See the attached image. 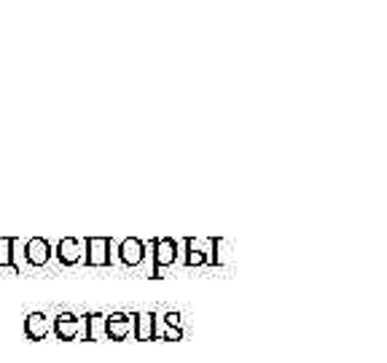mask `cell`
I'll use <instances>...</instances> for the list:
<instances>
[{
  "instance_id": "cell-13",
  "label": "cell",
  "mask_w": 387,
  "mask_h": 363,
  "mask_svg": "<svg viewBox=\"0 0 387 363\" xmlns=\"http://www.w3.org/2000/svg\"><path fill=\"white\" fill-rule=\"evenodd\" d=\"M0 269H9L14 272L11 266V237H0ZM16 275V272H14Z\"/></svg>"
},
{
  "instance_id": "cell-2",
  "label": "cell",
  "mask_w": 387,
  "mask_h": 363,
  "mask_svg": "<svg viewBox=\"0 0 387 363\" xmlns=\"http://www.w3.org/2000/svg\"><path fill=\"white\" fill-rule=\"evenodd\" d=\"M151 261H154L151 278L159 280V278H161V269H164V266H172L175 261H178V242L169 240V237H157V242H154V256H151Z\"/></svg>"
},
{
  "instance_id": "cell-9",
  "label": "cell",
  "mask_w": 387,
  "mask_h": 363,
  "mask_svg": "<svg viewBox=\"0 0 387 363\" xmlns=\"http://www.w3.org/2000/svg\"><path fill=\"white\" fill-rule=\"evenodd\" d=\"M48 334V317L43 312H30L24 317V337L30 342H41Z\"/></svg>"
},
{
  "instance_id": "cell-11",
  "label": "cell",
  "mask_w": 387,
  "mask_h": 363,
  "mask_svg": "<svg viewBox=\"0 0 387 363\" xmlns=\"http://www.w3.org/2000/svg\"><path fill=\"white\" fill-rule=\"evenodd\" d=\"M100 339H105V315H86V342H100Z\"/></svg>"
},
{
  "instance_id": "cell-10",
  "label": "cell",
  "mask_w": 387,
  "mask_h": 363,
  "mask_svg": "<svg viewBox=\"0 0 387 363\" xmlns=\"http://www.w3.org/2000/svg\"><path fill=\"white\" fill-rule=\"evenodd\" d=\"M137 342H151L157 337V315L154 312H137L134 315V334Z\"/></svg>"
},
{
  "instance_id": "cell-8",
  "label": "cell",
  "mask_w": 387,
  "mask_h": 363,
  "mask_svg": "<svg viewBox=\"0 0 387 363\" xmlns=\"http://www.w3.org/2000/svg\"><path fill=\"white\" fill-rule=\"evenodd\" d=\"M186 245V266H202V264H210V240H183Z\"/></svg>"
},
{
  "instance_id": "cell-7",
  "label": "cell",
  "mask_w": 387,
  "mask_h": 363,
  "mask_svg": "<svg viewBox=\"0 0 387 363\" xmlns=\"http://www.w3.org/2000/svg\"><path fill=\"white\" fill-rule=\"evenodd\" d=\"M51 258V245L43 237H33L24 242V261L33 266H43Z\"/></svg>"
},
{
  "instance_id": "cell-6",
  "label": "cell",
  "mask_w": 387,
  "mask_h": 363,
  "mask_svg": "<svg viewBox=\"0 0 387 363\" xmlns=\"http://www.w3.org/2000/svg\"><path fill=\"white\" fill-rule=\"evenodd\" d=\"M145 256H148V251H145L143 240H137V237H127V240H121V245H119V261L121 264L140 266Z\"/></svg>"
},
{
  "instance_id": "cell-5",
  "label": "cell",
  "mask_w": 387,
  "mask_h": 363,
  "mask_svg": "<svg viewBox=\"0 0 387 363\" xmlns=\"http://www.w3.org/2000/svg\"><path fill=\"white\" fill-rule=\"evenodd\" d=\"M57 261L62 266H75L78 261H84V240L65 237L57 242Z\"/></svg>"
},
{
  "instance_id": "cell-16",
  "label": "cell",
  "mask_w": 387,
  "mask_h": 363,
  "mask_svg": "<svg viewBox=\"0 0 387 363\" xmlns=\"http://www.w3.org/2000/svg\"><path fill=\"white\" fill-rule=\"evenodd\" d=\"M164 326L181 328V315H178V312H167V315H164Z\"/></svg>"
},
{
  "instance_id": "cell-4",
  "label": "cell",
  "mask_w": 387,
  "mask_h": 363,
  "mask_svg": "<svg viewBox=\"0 0 387 363\" xmlns=\"http://www.w3.org/2000/svg\"><path fill=\"white\" fill-rule=\"evenodd\" d=\"M129 334H134V315L127 312L105 315V339L121 342V339H127Z\"/></svg>"
},
{
  "instance_id": "cell-15",
  "label": "cell",
  "mask_w": 387,
  "mask_h": 363,
  "mask_svg": "<svg viewBox=\"0 0 387 363\" xmlns=\"http://www.w3.org/2000/svg\"><path fill=\"white\" fill-rule=\"evenodd\" d=\"M164 339H167V342H181L183 339V328H164Z\"/></svg>"
},
{
  "instance_id": "cell-14",
  "label": "cell",
  "mask_w": 387,
  "mask_h": 363,
  "mask_svg": "<svg viewBox=\"0 0 387 363\" xmlns=\"http://www.w3.org/2000/svg\"><path fill=\"white\" fill-rule=\"evenodd\" d=\"M22 258H24V245H22V240L11 237V266H14V272H16V275L22 272Z\"/></svg>"
},
{
  "instance_id": "cell-3",
  "label": "cell",
  "mask_w": 387,
  "mask_h": 363,
  "mask_svg": "<svg viewBox=\"0 0 387 363\" xmlns=\"http://www.w3.org/2000/svg\"><path fill=\"white\" fill-rule=\"evenodd\" d=\"M84 261L86 266H108L110 253H113V242L110 237H86L84 240Z\"/></svg>"
},
{
  "instance_id": "cell-12",
  "label": "cell",
  "mask_w": 387,
  "mask_h": 363,
  "mask_svg": "<svg viewBox=\"0 0 387 363\" xmlns=\"http://www.w3.org/2000/svg\"><path fill=\"white\" fill-rule=\"evenodd\" d=\"M229 264V242L223 237L210 240V266H226Z\"/></svg>"
},
{
  "instance_id": "cell-1",
  "label": "cell",
  "mask_w": 387,
  "mask_h": 363,
  "mask_svg": "<svg viewBox=\"0 0 387 363\" xmlns=\"http://www.w3.org/2000/svg\"><path fill=\"white\" fill-rule=\"evenodd\" d=\"M54 334L62 342H73V339H86V315H70L62 312L54 317Z\"/></svg>"
}]
</instances>
